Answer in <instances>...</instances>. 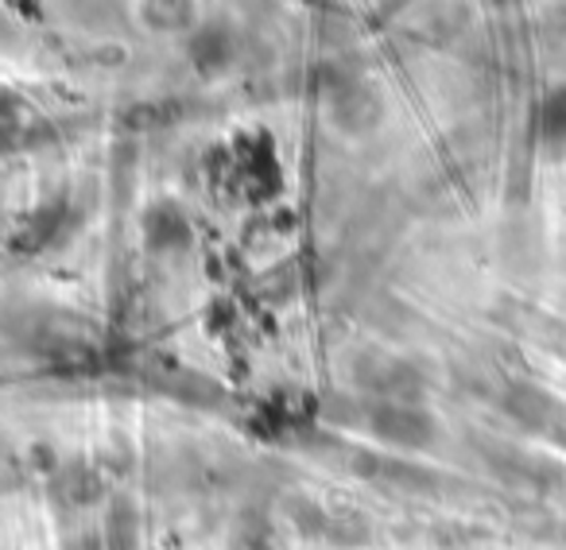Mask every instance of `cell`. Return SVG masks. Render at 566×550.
Returning <instances> with one entry per match:
<instances>
[{"mask_svg": "<svg viewBox=\"0 0 566 550\" xmlns=\"http://www.w3.org/2000/svg\"><path fill=\"white\" fill-rule=\"evenodd\" d=\"M148 241L151 248H179L190 241V225L175 205H156L148 213Z\"/></svg>", "mask_w": 566, "mask_h": 550, "instance_id": "3", "label": "cell"}, {"mask_svg": "<svg viewBox=\"0 0 566 550\" xmlns=\"http://www.w3.org/2000/svg\"><path fill=\"white\" fill-rule=\"evenodd\" d=\"M109 539H113V550H136V519L125 504L113 508V519H109Z\"/></svg>", "mask_w": 566, "mask_h": 550, "instance_id": "4", "label": "cell"}, {"mask_svg": "<svg viewBox=\"0 0 566 550\" xmlns=\"http://www.w3.org/2000/svg\"><path fill=\"white\" fill-rule=\"evenodd\" d=\"M504 411H509L516 423L532 426V431H543V426H551L558 419V403L532 384L509 388V392H504Z\"/></svg>", "mask_w": 566, "mask_h": 550, "instance_id": "2", "label": "cell"}, {"mask_svg": "<svg viewBox=\"0 0 566 550\" xmlns=\"http://www.w3.org/2000/svg\"><path fill=\"white\" fill-rule=\"evenodd\" d=\"M369 426L380 434L385 442L392 446H403V449H423L434 442V423L423 408H416L411 400H377L369 408Z\"/></svg>", "mask_w": 566, "mask_h": 550, "instance_id": "1", "label": "cell"}]
</instances>
